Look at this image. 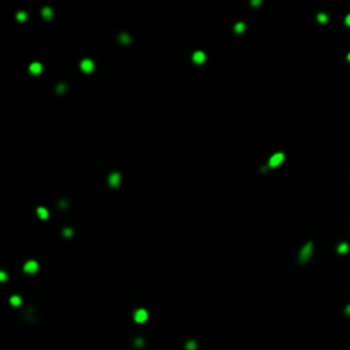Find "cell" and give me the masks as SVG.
Returning a JSON list of instances; mask_svg holds the SVG:
<instances>
[{
    "instance_id": "obj_1",
    "label": "cell",
    "mask_w": 350,
    "mask_h": 350,
    "mask_svg": "<svg viewBox=\"0 0 350 350\" xmlns=\"http://www.w3.org/2000/svg\"><path fill=\"white\" fill-rule=\"evenodd\" d=\"M312 250H313V245H312V242H308L300 252V261L301 263H306L308 260H309V257L312 256Z\"/></svg>"
},
{
    "instance_id": "obj_2",
    "label": "cell",
    "mask_w": 350,
    "mask_h": 350,
    "mask_svg": "<svg viewBox=\"0 0 350 350\" xmlns=\"http://www.w3.org/2000/svg\"><path fill=\"white\" fill-rule=\"evenodd\" d=\"M283 160H284V155L282 152H278V153H275V155L271 156L269 162H268V167H269V168H275V167H278V166H280V164H282Z\"/></svg>"
},
{
    "instance_id": "obj_3",
    "label": "cell",
    "mask_w": 350,
    "mask_h": 350,
    "mask_svg": "<svg viewBox=\"0 0 350 350\" xmlns=\"http://www.w3.org/2000/svg\"><path fill=\"white\" fill-rule=\"evenodd\" d=\"M136 323H145L148 320V312L145 309H137L134 312V316H133Z\"/></svg>"
},
{
    "instance_id": "obj_4",
    "label": "cell",
    "mask_w": 350,
    "mask_h": 350,
    "mask_svg": "<svg viewBox=\"0 0 350 350\" xmlns=\"http://www.w3.org/2000/svg\"><path fill=\"white\" fill-rule=\"evenodd\" d=\"M23 271L26 274H36L39 271V264H37V261H34V260H29L23 265Z\"/></svg>"
},
{
    "instance_id": "obj_5",
    "label": "cell",
    "mask_w": 350,
    "mask_h": 350,
    "mask_svg": "<svg viewBox=\"0 0 350 350\" xmlns=\"http://www.w3.org/2000/svg\"><path fill=\"white\" fill-rule=\"evenodd\" d=\"M80 67H81V70L84 71V73L89 74V73H92V71H93L94 63H93V60H92V59H84V60L81 62Z\"/></svg>"
},
{
    "instance_id": "obj_6",
    "label": "cell",
    "mask_w": 350,
    "mask_h": 350,
    "mask_svg": "<svg viewBox=\"0 0 350 350\" xmlns=\"http://www.w3.org/2000/svg\"><path fill=\"white\" fill-rule=\"evenodd\" d=\"M119 183H121V174H119V173H112L108 177V185L111 187H116Z\"/></svg>"
},
{
    "instance_id": "obj_7",
    "label": "cell",
    "mask_w": 350,
    "mask_h": 350,
    "mask_svg": "<svg viewBox=\"0 0 350 350\" xmlns=\"http://www.w3.org/2000/svg\"><path fill=\"white\" fill-rule=\"evenodd\" d=\"M205 53L202 52V51H196V52L193 53V62L196 64H202L205 62Z\"/></svg>"
},
{
    "instance_id": "obj_8",
    "label": "cell",
    "mask_w": 350,
    "mask_h": 350,
    "mask_svg": "<svg viewBox=\"0 0 350 350\" xmlns=\"http://www.w3.org/2000/svg\"><path fill=\"white\" fill-rule=\"evenodd\" d=\"M29 70L33 75H39V74H41V71H43V66H41V63H39V62H33V63L29 66Z\"/></svg>"
},
{
    "instance_id": "obj_9",
    "label": "cell",
    "mask_w": 350,
    "mask_h": 350,
    "mask_svg": "<svg viewBox=\"0 0 350 350\" xmlns=\"http://www.w3.org/2000/svg\"><path fill=\"white\" fill-rule=\"evenodd\" d=\"M41 15H43L44 19H48V21H49L51 18H52L53 12H52V10H51L49 7H44V8L41 10Z\"/></svg>"
},
{
    "instance_id": "obj_10",
    "label": "cell",
    "mask_w": 350,
    "mask_h": 350,
    "mask_svg": "<svg viewBox=\"0 0 350 350\" xmlns=\"http://www.w3.org/2000/svg\"><path fill=\"white\" fill-rule=\"evenodd\" d=\"M37 215H39L40 219H48V216H49V214H48V209L44 208V207L37 208Z\"/></svg>"
},
{
    "instance_id": "obj_11",
    "label": "cell",
    "mask_w": 350,
    "mask_h": 350,
    "mask_svg": "<svg viewBox=\"0 0 350 350\" xmlns=\"http://www.w3.org/2000/svg\"><path fill=\"white\" fill-rule=\"evenodd\" d=\"M243 30H245V23H243V22H238V23H237V25L234 26V32L238 33V34L243 33Z\"/></svg>"
},
{
    "instance_id": "obj_12",
    "label": "cell",
    "mask_w": 350,
    "mask_h": 350,
    "mask_svg": "<svg viewBox=\"0 0 350 350\" xmlns=\"http://www.w3.org/2000/svg\"><path fill=\"white\" fill-rule=\"evenodd\" d=\"M21 297H18V296H12L11 298H10V304L12 305V306H18V305H21Z\"/></svg>"
},
{
    "instance_id": "obj_13",
    "label": "cell",
    "mask_w": 350,
    "mask_h": 350,
    "mask_svg": "<svg viewBox=\"0 0 350 350\" xmlns=\"http://www.w3.org/2000/svg\"><path fill=\"white\" fill-rule=\"evenodd\" d=\"M16 19H18L19 22H25V21L27 19V14L25 11H18V14H16Z\"/></svg>"
},
{
    "instance_id": "obj_14",
    "label": "cell",
    "mask_w": 350,
    "mask_h": 350,
    "mask_svg": "<svg viewBox=\"0 0 350 350\" xmlns=\"http://www.w3.org/2000/svg\"><path fill=\"white\" fill-rule=\"evenodd\" d=\"M348 250H349V245H348V243H341V245L338 246V253H341V255H345Z\"/></svg>"
},
{
    "instance_id": "obj_15",
    "label": "cell",
    "mask_w": 350,
    "mask_h": 350,
    "mask_svg": "<svg viewBox=\"0 0 350 350\" xmlns=\"http://www.w3.org/2000/svg\"><path fill=\"white\" fill-rule=\"evenodd\" d=\"M119 40H121L123 44H127L129 41H130V36H129L127 33H122L121 36H119Z\"/></svg>"
},
{
    "instance_id": "obj_16",
    "label": "cell",
    "mask_w": 350,
    "mask_h": 350,
    "mask_svg": "<svg viewBox=\"0 0 350 350\" xmlns=\"http://www.w3.org/2000/svg\"><path fill=\"white\" fill-rule=\"evenodd\" d=\"M317 21H319L320 23H325V22L328 21V16L325 15V14L321 12V14H319V15H317Z\"/></svg>"
},
{
    "instance_id": "obj_17",
    "label": "cell",
    "mask_w": 350,
    "mask_h": 350,
    "mask_svg": "<svg viewBox=\"0 0 350 350\" xmlns=\"http://www.w3.org/2000/svg\"><path fill=\"white\" fill-rule=\"evenodd\" d=\"M196 349H197L196 342H187L186 343V350H196Z\"/></svg>"
},
{
    "instance_id": "obj_18",
    "label": "cell",
    "mask_w": 350,
    "mask_h": 350,
    "mask_svg": "<svg viewBox=\"0 0 350 350\" xmlns=\"http://www.w3.org/2000/svg\"><path fill=\"white\" fill-rule=\"evenodd\" d=\"M250 4H252L253 7H257L261 4V0H250Z\"/></svg>"
},
{
    "instance_id": "obj_19",
    "label": "cell",
    "mask_w": 350,
    "mask_h": 350,
    "mask_svg": "<svg viewBox=\"0 0 350 350\" xmlns=\"http://www.w3.org/2000/svg\"><path fill=\"white\" fill-rule=\"evenodd\" d=\"M63 234L66 235V237H71V234H73V231H71L70 228H64V230H63Z\"/></svg>"
},
{
    "instance_id": "obj_20",
    "label": "cell",
    "mask_w": 350,
    "mask_h": 350,
    "mask_svg": "<svg viewBox=\"0 0 350 350\" xmlns=\"http://www.w3.org/2000/svg\"><path fill=\"white\" fill-rule=\"evenodd\" d=\"M6 279H7V275L2 271V272H0V280H2V282H6Z\"/></svg>"
},
{
    "instance_id": "obj_21",
    "label": "cell",
    "mask_w": 350,
    "mask_h": 350,
    "mask_svg": "<svg viewBox=\"0 0 350 350\" xmlns=\"http://www.w3.org/2000/svg\"><path fill=\"white\" fill-rule=\"evenodd\" d=\"M345 23H346L348 26H350V14H349V15H346V18H345Z\"/></svg>"
},
{
    "instance_id": "obj_22",
    "label": "cell",
    "mask_w": 350,
    "mask_h": 350,
    "mask_svg": "<svg viewBox=\"0 0 350 350\" xmlns=\"http://www.w3.org/2000/svg\"><path fill=\"white\" fill-rule=\"evenodd\" d=\"M56 90L59 92V93H60V92H63V90H64V85H59V86H58V89H56Z\"/></svg>"
},
{
    "instance_id": "obj_23",
    "label": "cell",
    "mask_w": 350,
    "mask_h": 350,
    "mask_svg": "<svg viewBox=\"0 0 350 350\" xmlns=\"http://www.w3.org/2000/svg\"><path fill=\"white\" fill-rule=\"evenodd\" d=\"M346 313L350 315V305H348V306H346Z\"/></svg>"
},
{
    "instance_id": "obj_24",
    "label": "cell",
    "mask_w": 350,
    "mask_h": 350,
    "mask_svg": "<svg viewBox=\"0 0 350 350\" xmlns=\"http://www.w3.org/2000/svg\"><path fill=\"white\" fill-rule=\"evenodd\" d=\"M348 62H350V52H349V55H348Z\"/></svg>"
}]
</instances>
